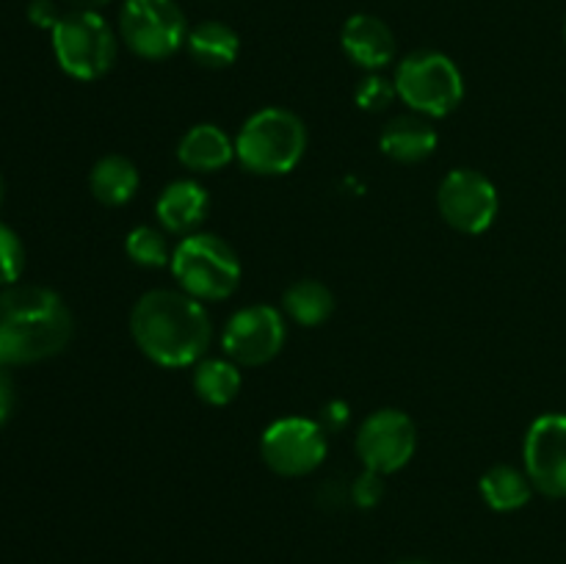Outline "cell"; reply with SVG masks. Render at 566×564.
I'll return each mask as SVG.
<instances>
[{
  "label": "cell",
  "mask_w": 566,
  "mask_h": 564,
  "mask_svg": "<svg viewBox=\"0 0 566 564\" xmlns=\"http://www.w3.org/2000/svg\"><path fill=\"white\" fill-rule=\"evenodd\" d=\"M130 335L138 352L160 368H188L208 354L213 318L205 302L180 288L147 291L130 310Z\"/></svg>",
  "instance_id": "obj_1"
},
{
  "label": "cell",
  "mask_w": 566,
  "mask_h": 564,
  "mask_svg": "<svg viewBox=\"0 0 566 564\" xmlns=\"http://www.w3.org/2000/svg\"><path fill=\"white\" fill-rule=\"evenodd\" d=\"M75 318L64 299L44 285L0 291V365H31L64 352Z\"/></svg>",
  "instance_id": "obj_2"
},
{
  "label": "cell",
  "mask_w": 566,
  "mask_h": 564,
  "mask_svg": "<svg viewBox=\"0 0 566 564\" xmlns=\"http://www.w3.org/2000/svg\"><path fill=\"white\" fill-rule=\"evenodd\" d=\"M307 125L293 111L269 105L249 116L235 136V160L260 177L291 175L307 153Z\"/></svg>",
  "instance_id": "obj_3"
},
{
  "label": "cell",
  "mask_w": 566,
  "mask_h": 564,
  "mask_svg": "<svg viewBox=\"0 0 566 564\" xmlns=\"http://www.w3.org/2000/svg\"><path fill=\"white\" fill-rule=\"evenodd\" d=\"M180 291L199 302H224L238 291L243 276L235 249L213 232H191L180 238L169 263Z\"/></svg>",
  "instance_id": "obj_4"
},
{
  "label": "cell",
  "mask_w": 566,
  "mask_h": 564,
  "mask_svg": "<svg viewBox=\"0 0 566 564\" xmlns=\"http://www.w3.org/2000/svg\"><path fill=\"white\" fill-rule=\"evenodd\" d=\"M398 100L412 114L426 119H442L453 114L464 100V75L451 55L440 50H415L398 61L396 77Z\"/></svg>",
  "instance_id": "obj_5"
},
{
  "label": "cell",
  "mask_w": 566,
  "mask_h": 564,
  "mask_svg": "<svg viewBox=\"0 0 566 564\" xmlns=\"http://www.w3.org/2000/svg\"><path fill=\"white\" fill-rule=\"evenodd\" d=\"M53 53L66 75L92 83L114 66L119 39L99 11L72 9L53 28Z\"/></svg>",
  "instance_id": "obj_6"
},
{
  "label": "cell",
  "mask_w": 566,
  "mask_h": 564,
  "mask_svg": "<svg viewBox=\"0 0 566 564\" xmlns=\"http://www.w3.org/2000/svg\"><path fill=\"white\" fill-rule=\"evenodd\" d=\"M188 20L177 0H125L119 9V39L144 61H166L186 48Z\"/></svg>",
  "instance_id": "obj_7"
},
{
  "label": "cell",
  "mask_w": 566,
  "mask_h": 564,
  "mask_svg": "<svg viewBox=\"0 0 566 564\" xmlns=\"http://www.w3.org/2000/svg\"><path fill=\"white\" fill-rule=\"evenodd\" d=\"M326 453H329V435L321 429L318 420L298 418V415L274 420L260 437V457L265 468L282 479H302L315 473L324 464Z\"/></svg>",
  "instance_id": "obj_8"
},
{
  "label": "cell",
  "mask_w": 566,
  "mask_h": 564,
  "mask_svg": "<svg viewBox=\"0 0 566 564\" xmlns=\"http://www.w3.org/2000/svg\"><path fill=\"white\" fill-rule=\"evenodd\" d=\"M354 448L365 470L379 476L398 473L418 451V426L403 409H376L359 424Z\"/></svg>",
  "instance_id": "obj_9"
},
{
  "label": "cell",
  "mask_w": 566,
  "mask_h": 564,
  "mask_svg": "<svg viewBox=\"0 0 566 564\" xmlns=\"http://www.w3.org/2000/svg\"><path fill=\"white\" fill-rule=\"evenodd\" d=\"M437 208L451 230L481 236L495 224L501 210L495 182L475 169H451L437 188Z\"/></svg>",
  "instance_id": "obj_10"
},
{
  "label": "cell",
  "mask_w": 566,
  "mask_h": 564,
  "mask_svg": "<svg viewBox=\"0 0 566 564\" xmlns=\"http://www.w3.org/2000/svg\"><path fill=\"white\" fill-rule=\"evenodd\" d=\"M287 326L285 313L274 304H249L230 315L221 330V348L224 357L241 368H258L271 363L285 348Z\"/></svg>",
  "instance_id": "obj_11"
},
{
  "label": "cell",
  "mask_w": 566,
  "mask_h": 564,
  "mask_svg": "<svg viewBox=\"0 0 566 564\" xmlns=\"http://www.w3.org/2000/svg\"><path fill=\"white\" fill-rule=\"evenodd\" d=\"M523 462L536 492L566 498V412H545L528 426Z\"/></svg>",
  "instance_id": "obj_12"
},
{
  "label": "cell",
  "mask_w": 566,
  "mask_h": 564,
  "mask_svg": "<svg viewBox=\"0 0 566 564\" xmlns=\"http://www.w3.org/2000/svg\"><path fill=\"white\" fill-rule=\"evenodd\" d=\"M340 48L354 66L365 72H379L396 61V33L385 20L374 14H354L343 22Z\"/></svg>",
  "instance_id": "obj_13"
},
{
  "label": "cell",
  "mask_w": 566,
  "mask_h": 564,
  "mask_svg": "<svg viewBox=\"0 0 566 564\" xmlns=\"http://www.w3.org/2000/svg\"><path fill=\"white\" fill-rule=\"evenodd\" d=\"M210 213V194L202 182L182 177V180H171L164 186L155 202V216H158V227H164L169 236H191L199 232L202 221Z\"/></svg>",
  "instance_id": "obj_14"
},
{
  "label": "cell",
  "mask_w": 566,
  "mask_h": 564,
  "mask_svg": "<svg viewBox=\"0 0 566 564\" xmlns=\"http://www.w3.org/2000/svg\"><path fill=\"white\" fill-rule=\"evenodd\" d=\"M177 160L193 175H213L235 160V138L213 122H199L177 142Z\"/></svg>",
  "instance_id": "obj_15"
},
{
  "label": "cell",
  "mask_w": 566,
  "mask_h": 564,
  "mask_svg": "<svg viewBox=\"0 0 566 564\" xmlns=\"http://www.w3.org/2000/svg\"><path fill=\"white\" fill-rule=\"evenodd\" d=\"M440 144L437 127L420 114H401L387 122L379 133V147L396 164H423Z\"/></svg>",
  "instance_id": "obj_16"
},
{
  "label": "cell",
  "mask_w": 566,
  "mask_h": 564,
  "mask_svg": "<svg viewBox=\"0 0 566 564\" xmlns=\"http://www.w3.org/2000/svg\"><path fill=\"white\" fill-rule=\"evenodd\" d=\"M142 186L138 166L125 155H103L88 171V191L105 208H122L130 202Z\"/></svg>",
  "instance_id": "obj_17"
},
{
  "label": "cell",
  "mask_w": 566,
  "mask_h": 564,
  "mask_svg": "<svg viewBox=\"0 0 566 564\" xmlns=\"http://www.w3.org/2000/svg\"><path fill=\"white\" fill-rule=\"evenodd\" d=\"M186 50L205 70H227L241 53V36L227 22L205 20L188 31Z\"/></svg>",
  "instance_id": "obj_18"
},
{
  "label": "cell",
  "mask_w": 566,
  "mask_h": 564,
  "mask_svg": "<svg viewBox=\"0 0 566 564\" xmlns=\"http://www.w3.org/2000/svg\"><path fill=\"white\" fill-rule=\"evenodd\" d=\"M241 365L230 357H202L193 365V393L210 407H227L241 396Z\"/></svg>",
  "instance_id": "obj_19"
},
{
  "label": "cell",
  "mask_w": 566,
  "mask_h": 564,
  "mask_svg": "<svg viewBox=\"0 0 566 564\" xmlns=\"http://www.w3.org/2000/svg\"><path fill=\"white\" fill-rule=\"evenodd\" d=\"M479 492L484 503L495 512H517L534 495L528 473L514 464H495L479 481Z\"/></svg>",
  "instance_id": "obj_20"
},
{
  "label": "cell",
  "mask_w": 566,
  "mask_h": 564,
  "mask_svg": "<svg viewBox=\"0 0 566 564\" xmlns=\"http://www.w3.org/2000/svg\"><path fill=\"white\" fill-rule=\"evenodd\" d=\"M282 313L298 326H321L335 313V293L318 280H296L282 293Z\"/></svg>",
  "instance_id": "obj_21"
},
{
  "label": "cell",
  "mask_w": 566,
  "mask_h": 564,
  "mask_svg": "<svg viewBox=\"0 0 566 564\" xmlns=\"http://www.w3.org/2000/svg\"><path fill=\"white\" fill-rule=\"evenodd\" d=\"M169 232L164 227L138 224L125 236V254L142 269H166L171 263Z\"/></svg>",
  "instance_id": "obj_22"
},
{
  "label": "cell",
  "mask_w": 566,
  "mask_h": 564,
  "mask_svg": "<svg viewBox=\"0 0 566 564\" xmlns=\"http://www.w3.org/2000/svg\"><path fill=\"white\" fill-rule=\"evenodd\" d=\"M396 97V83H392L390 77L379 75V72H368V75L357 83V88H354V100H357L359 108L374 111V114L376 111L390 108Z\"/></svg>",
  "instance_id": "obj_23"
},
{
  "label": "cell",
  "mask_w": 566,
  "mask_h": 564,
  "mask_svg": "<svg viewBox=\"0 0 566 564\" xmlns=\"http://www.w3.org/2000/svg\"><path fill=\"white\" fill-rule=\"evenodd\" d=\"M22 271H25V247L11 227L0 224V285H14Z\"/></svg>",
  "instance_id": "obj_24"
},
{
  "label": "cell",
  "mask_w": 566,
  "mask_h": 564,
  "mask_svg": "<svg viewBox=\"0 0 566 564\" xmlns=\"http://www.w3.org/2000/svg\"><path fill=\"white\" fill-rule=\"evenodd\" d=\"M348 495H352V501L357 503V506L363 509L376 506V503L381 501V495H385V476L374 473V470H363V473L354 479Z\"/></svg>",
  "instance_id": "obj_25"
},
{
  "label": "cell",
  "mask_w": 566,
  "mask_h": 564,
  "mask_svg": "<svg viewBox=\"0 0 566 564\" xmlns=\"http://www.w3.org/2000/svg\"><path fill=\"white\" fill-rule=\"evenodd\" d=\"M318 424H321V429H324L329 437L340 435V431H346V426L352 424V409H348L346 401L335 398V401H329V404H324V407H321Z\"/></svg>",
  "instance_id": "obj_26"
},
{
  "label": "cell",
  "mask_w": 566,
  "mask_h": 564,
  "mask_svg": "<svg viewBox=\"0 0 566 564\" xmlns=\"http://www.w3.org/2000/svg\"><path fill=\"white\" fill-rule=\"evenodd\" d=\"M28 17H31L33 25L50 28V31H53L64 14H59V6H55L53 0H33V3L28 6Z\"/></svg>",
  "instance_id": "obj_27"
},
{
  "label": "cell",
  "mask_w": 566,
  "mask_h": 564,
  "mask_svg": "<svg viewBox=\"0 0 566 564\" xmlns=\"http://www.w3.org/2000/svg\"><path fill=\"white\" fill-rule=\"evenodd\" d=\"M11 412H14V379L6 365H0V426L11 418Z\"/></svg>",
  "instance_id": "obj_28"
},
{
  "label": "cell",
  "mask_w": 566,
  "mask_h": 564,
  "mask_svg": "<svg viewBox=\"0 0 566 564\" xmlns=\"http://www.w3.org/2000/svg\"><path fill=\"white\" fill-rule=\"evenodd\" d=\"M111 0H70V6L75 11H99L103 6H108Z\"/></svg>",
  "instance_id": "obj_29"
},
{
  "label": "cell",
  "mask_w": 566,
  "mask_h": 564,
  "mask_svg": "<svg viewBox=\"0 0 566 564\" xmlns=\"http://www.w3.org/2000/svg\"><path fill=\"white\" fill-rule=\"evenodd\" d=\"M3 197H6V182H3V175H0V205H3Z\"/></svg>",
  "instance_id": "obj_30"
},
{
  "label": "cell",
  "mask_w": 566,
  "mask_h": 564,
  "mask_svg": "<svg viewBox=\"0 0 566 564\" xmlns=\"http://www.w3.org/2000/svg\"><path fill=\"white\" fill-rule=\"evenodd\" d=\"M396 564H429V562H420V558H407V562H396Z\"/></svg>",
  "instance_id": "obj_31"
},
{
  "label": "cell",
  "mask_w": 566,
  "mask_h": 564,
  "mask_svg": "<svg viewBox=\"0 0 566 564\" xmlns=\"http://www.w3.org/2000/svg\"><path fill=\"white\" fill-rule=\"evenodd\" d=\"M564 39H566V25H564Z\"/></svg>",
  "instance_id": "obj_32"
}]
</instances>
